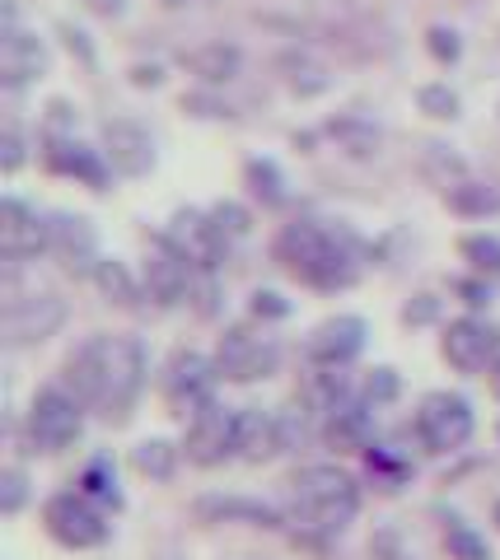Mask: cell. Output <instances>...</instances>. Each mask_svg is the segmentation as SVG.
<instances>
[{
  "label": "cell",
  "mask_w": 500,
  "mask_h": 560,
  "mask_svg": "<svg viewBox=\"0 0 500 560\" xmlns=\"http://www.w3.org/2000/svg\"><path fill=\"white\" fill-rule=\"evenodd\" d=\"M183 458L201 471L225 467L230 458H239V407L206 401L183 430Z\"/></svg>",
  "instance_id": "cell-9"
},
{
  "label": "cell",
  "mask_w": 500,
  "mask_h": 560,
  "mask_svg": "<svg viewBox=\"0 0 500 560\" xmlns=\"http://www.w3.org/2000/svg\"><path fill=\"white\" fill-rule=\"evenodd\" d=\"M411 430H417V444H421L426 453H435V458L468 448L473 434H477L473 401L463 397V393H430V397H421Z\"/></svg>",
  "instance_id": "cell-8"
},
{
  "label": "cell",
  "mask_w": 500,
  "mask_h": 560,
  "mask_svg": "<svg viewBox=\"0 0 500 560\" xmlns=\"http://www.w3.org/2000/svg\"><path fill=\"white\" fill-rule=\"evenodd\" d=\"M487 383H491V397L500 401V355H496V364H491V370H487Z\"/></svg>",
  "instance_id": "cell-52"
},
{
  "label": "cell",
  "mask_w": 500,
  "mask_h": 560,
  "mask_svg": "<svg viewBox=\"0 0 500 560\" xmlns=\"http://www.w3.org/2000/svg\"><path fill=\"white\" fill-rule=\"evenodd\" d=\"M444 551H450V560H491V541L481 537L473 523L463 518H444Z\"/></svg>",
  "instance_id": "cell-33"
},
{
  "label": "cell",
  "mask_w": 500,
  "mask_h": 560,
  "mask_svg": "<svg viewBox=\"0 0 500 560\" xmlns=\"http://www.w3.org/2000/svg\"><path fill=\"white\" fill-rule=\"evenodd\" d=\"M24 504H28V471L10 463L5 471H0V514H5V518H20Z\"/></svg>",
  "instance_id": "cell-38"
},
{
  "label": "cell",
  "mask_w": 500,
  "mask_h": 560,
  "mask_svg": "<svg viewBox=\"0 0 500 560\" xmlns=\"http://www.w3.org/2000/svg\"><path fill=\"white\" fill-rule=\"evenodd\" d=\"M146 374H150V360L141 341L127 337V331H94V337H84L66 355L61 388L90 416L123 425L146 393Z\"/></svg>",
  "instance_id": "cell-1"
},
{
  "label": "cell",
  "mask_w": 500,
  "mask_h": 560,
  "mask_svg": "<svg viewBox=\"0 0 500 560\" xmlns=\"http://www.w3.org/2000/svg\"><path fill=\"white\" fill-rule=\"evenodd\" d=\"M216 388H220L216 355H201V350H193V346L174 350V355L164 360V370H160L164 407L174 416H183V420H193L206 401H216Z\"/></svg>",
  "instance_id": "cell-7"
},
{
  "label": "cell",
  "mask_w": 500,
  "mask_h": 560,
  "mask_svg": "<svg viewBox=\"0 0 500 560\" xmlns=\"http://www.w3.org/2000/svg\"><path fill=\"white\" fill-rule=\"evenodd\" d=\"M496 117H500V103H496Z\"/></svg>",
  "instance_id": "cell-57"
},
{
  "label": "cell",
  "mask_w": 500,
  "mask_h": 560,
  "mask_svg": "<svg viewBox=\"0 0 500 560\" xmlns=\"http://www.w3.org/2000/svg\"><path fill=\"white\" fill-rule=\"evenodd\" d=\"M491 523H496V533H500V500L491 504Z\"/></svg>",
  "instance_id": "cell-54"
},
{
  "label": "cell",
  "mask_w": 500,
  "mask_h": 560,
  "mask_svg": "<svg viewBox=\"0 0 500 560\" xmlns=\"http://www.w3.org/2000/svg\"><path fill=\"white\" fill-rule=\"evenodd\" d=\"M47 257L61 261L66 276L90 280L98 267V234L84 215H71V210H51L47 215Z\"/></svg>",
  "instance_id": "cell-14"
},
{
  "label": "cell",
  "mask_w": 500,
  "mask_h": 560,
  "mask_svg": "<svg viewBox=\"0 0 500 560\" xmlns=\"http://www.w3.org/2000/svg\"><path fill=\"white\" fill-rule=\"evenodd\" d=\"M496 355H500V331L487 318L463 313V318L444 323V331H440V360L450 364L454 374H463V378L487 374L496 364Z\"/></svg>",
  "instance_id": "cell-10"
},
{
  "label": "cell",
  "mask_w": 500,
  "mask_h": 560,
  "mask_svg": "<svg viewBox=\"0 0 500 560\" xmlns=\"http://www.w3.org/2000/svg\"><path fill=\"white\" fill-rule=\"evenodd\" d=\"M66 327V300L51 290H28L10 294L5 313H0V331L10 346H43L47 337H57Z\"/></svg>",
  "instance_id": "cell-11"
},
{
  "label": "cell",
  "mask_w": 500,
  "mask_h": 560,
  "mask_svg": "<svg viewBox=\"0 0 500 560\" xmlns=\"http://www.w3.org/2000/svg\"><path fill=\"white\" fill-rule=\"evenodd\" d=\"M61 38H66V47H71V51H75V57H80L84 66L94 61V47L84 43V33H80V28H61Z\"/></svg>",
  "instance_id": "cell-50"
},
{
  "label": "cell",
  "mask_w": 500,
  "mask_h": 560,
  "mask_svg": "<svg viewBox=\"0 0 500 560\" xmlns=\"http://www.w3.org/2000/svg\"><path fill=\"white\" fill-rule=\"evenodd\" d=\"M20 164H24V136L14 127H5V136H0V168L14 173Z\"/></svg>",
  "instance_id": "cell-46"
},
{
  "label": "cell",
  "mask_w": 500,
  "mask_h": 560,
  "mask_svg": "<svg viewBox=\"0 0 500 560\" xmlns=\"http://www.w3.org/2000/svg\"><path fill=\"white\" fill-rule=\"evenodd\" d=\"M84 411L80 401L61 388V383H51V388H38L28 401V416H24V434H28V448L43 453V458H57V453L75 448L80 434H84Z\"/></svg>",
  "instance_id": "cell-5"
},
{
  "label": "cell",
  "mask_w": 500,
  "mask_h": 560,
  "mask_svg": "<svg viewBox=\"0 0 500 560\" xmlns=\"http://www.w3.org/2000/svg\"><path fill=\"white\" fill-rule=\"evenodd\" d=\"M178 463H183V444L160 440V434H150V440H141L131 448V471H136V477H146V481H154V486L174 481Z\"/></svg>",
  "instance_id": "cell-27"
},
{
  "label": "cell",
  "mask_w": 500,
  "mask_h": 560,
  "mask_svg": "<svg viewBox=\"0 0 500 560\" xmlns=\"http://www.w3.org/2000/svg\"><path fill=\"white\" fill-rule=\"evenodd\" d=\"M351 397H360V388L347 378V370H318V364H309V378L300 383V407L314 420H323L337 407H347Z\"/></svg>",
  "instance_id": "cell-23"
},
{
  "label": "cell",
  "mask_w": 500,
  "mask_h": 560,
  "mask_svg": "<svg viewBox=\"0 0 500 560\" xmlns=\"http://www.w3.org/2000/svg\"><path fill=\"white\" fill-rule=\"evenodd\" d=\"M444 206H450L458 220H491V215H500V187L463 178V183H454L450 191H444Z\"/></svg>",
  "instance_id": "cell-29"
},
{
  "label": "cell",
  "mask_w": 500,
  "mask_h": 560,
  "mask_svg": "<svg viewBox=\"0 0 500 560\" xmlns=\"http://www.w3.org/2000/svg\"><path fill=\"white\" fill-rule=\"evenodd\" d=\"M43 253H47V215H38L20 197H5L0 201V257L10 267H20V261H33Z\"/></svg>",
  "instance_id": "cell-18"
},
{
  "label": "cell",
  "mask_w": 500,
  "mask_h": 560,
  "mask_svg": "<svg viewBox=\"0 0 500 560\" xmlns=\"http://www.w3.org/2000/svg\"><path fill=\"white\" fill-rule=\"evenodd\" d=\"M244 187H248V197L263 210H281L290 201L286 173H281V164H276V160H267V154H257V160L244 164Z\"/></svg>",
  "instance_id": "cell-30"
},
{
  "label": "cell",
  "mask_w": 500,
  "mask_h": 560,
  "mask_svg": "<svg viewBox=\"0 0 500 560\" xmlns=\"http://www.w3.org/2000/svg\"><path fill=\"white\" fill-rule=\"evenodd\" d=\"M150 560H183V556H178V547H160V551H154Z\"/></svg>",
  "instance_id": "cell-53"
},
{
  "label": "cell",
  "mask_w": 500,
  "mask_h": 560,
  "mask_svg": "<svg viewBox=\"0 0 500 560\" xmlns=\"http://www.w3.org/2000/svg\"><path fill=\"white\" fill-rule=\"evenodd\" d=\"M183 66L193 70L206 90H220V84L239 80V70H244V51H239L234 43H206L197 51H187Z\"/></svg>",
  "instance_id": "cell-25"
},
{
  "label": "cell",
  "mask_w": 500,
  "mask_h": 560,
  "mask_svg": "<svg viewBox=\"0 0 500 560\" xmlns=\"http://www.w3.org/2000/svg\"><path fill=\"white\" fill-rule=\"evenodd\" d=\"M417 108L430 121H454L463 113V103H458V94L450 90V84H421V90H417Z\"/></svg>",
  "instance_id": "cell-37"
},
{
  "label": "cell",
  "mask_w": 500,
  "mask_h": 560,
  "mask_svg": "<svg viewBox=\"0 0 500 560\" xmlns=\"http://www.w3.org/2000/svg\"><path fill=\"white\" fill-rule=\"evenodd\" d=\"M295 448L290 440V420L286 411H263V407H239V458L263 467L271 458Z\"/></svg>",
  "instance_id": "cell-19"
},
{
  "label": "cell",
  "mask_w": 500,
  "mask_h": 560,
  "mask_svg": "<svg viewBox=\"0 0 500 560\" xmlns=\"http://www.w3.org/2000/svg\"><path fill=\"white\" fill-rule=\"evenodd\" d=\"M426 51H430V57H435L440 66H454V61L463 57V43H458L454 28L435 24V28H426Z\"/></svg>",
  "instance_id": "cell-41"
},
{
  "label": "cell",
  "mask_w": 500,
  "mask_h": 560,
  "mask_svg": "<svg viewBox=\"0 0 500 560\" xmlns=\"http://www.w3.org/2000/svg\"><path fill=\"white\" fill-rule=\"evenodd\" d=\"M75 490H84V495H90L94 504H103L108 514H123V504H127L123 486H117V467H113L108 453H94V458L75 471Z\"/></svg>",
  "instance_id": "cell-28"
},
{
  "label": "cell",
  "mask_w": 500,
  "mask_h": 560,
  "mask_svg": "<svg viewBox=\"0 0 500 560\" xmlns=\"http://www.w3.org/2000/svg\"><path fill=\"white\" fill-rule=\"evenodd\" d=\"M90 280L98 285L103 300L117 304V308H136V300H141V294H146V285L131 276L127 261H117V257H103L98 267H94V276H90Z\"/></svg>",
  "instance_id": "cell-31"
},
{
  "label": "cell",
  "mask_w": 500,
  "mask_h": 560,
  "mask_svg": "<svg viewBox=\"0 0 500 560\" xmlns=\"http://www.w3.org/2000/svg\"><path fill=\"white\" fill-rule=\"evenodd\" d=\"M131 84H136V90H160V84H164V66H131Z\"/></svg>",
  "instance_id": "cell-49"
},
{
  "label": "cell",
  "mask_w": 500,
  "mask_h": 560,
  "mask_svg": "<svg viewBox=\"0 0 500 560\" xmlns=\"http://www.w3.org/2000/svg\"><path fill=\"white\" fill-rule=\"evenodd\" d=\"M211 220H216V230L225 234L230 243L248 238V230H253V210L239 206V201H216V206H211Z\"/></svg>",
  "instance_id": "cell-39"
},
{
  "label": "cell",
  "mask_w": 500,
  "mask_h": 560,
  "mask_svg": "<svg viewBox=\"0 0 500 560\" xmlns=\"http://www.w3.org/2000/svg\"><path fill=\"white\" fill-rule=\"evenodd\" d=\"M164 5H168V10H183V5H187V0H164Z\"/></svg>",
  "instance_id": "cell-55"
},
{
  "label": "cell",
  "mask_w": 500,
  "mask_h": 560,
  "mask_svg": "<svg viewBox=\"0 0 500 560\" xmlns=\"http://www.w3.org/2000/svg\"><path fill=\"white\" fill-rule=\"evenodd\" d=\"M98 150L113 164L117 178H146L154 168V136L136 117H108L98 127Z\"/></svg>",
  "instance_id": "cell-17"
},
{
  "label": "cell",
  "mask_w": 500,
  "mask_h": 560,
  "mask_svg": "<svg viewBox=\"0 0 500 560\" xmlns=\"http://www.w3.org/2000/svg\"><path fill=\"white\" fill-rule=\"evenodd\" d=\"M197 267L187 261L174 243L164 234H154L150 243V257L141 267V285H146V300H154L160 308H178V304H193V290H197Z\"/></svg>",
  "instance_id": "cell-12"
},
{
  "label": "cell",
  "mask_w": 500,
  "mask_h": 560,
  "mask_svg": "<svg viewBox=\"0 0 500 560\" xmlns=\"http://www.w3.org/2000/svg\"><path fill=\"white\" fill-rule=\"evenodd\" d=\"M370 341V323L356 318V313H337V318L318 323L304 337V364H318V370H347L360 360V350Z\"/></svg>",
  "instance_id": "cell-15"
},
{
  "label": "cell",
  "mask_w": 500,
  "mask_h": 560,
  "mask_svg": "<svg viewBox=\"0 0 500 560\" xmlns=\"http://www.w3.org/2000/svg\"><path fill=\"white\" fill-rule=\"evenodd\" d=\"M360 458H365V471H370V481L379 486V490H403L407 486V477H411V463L403 458V453H393L388 444H370L365 453H360Z\"/></svg>",
  "instance_id": "cell-32"
},
{
  "label": "cell",
  "mask_w": 500,
  "mask_h": 560,
  "mask_svg": "<svg viewBox=\"0 0 500 560\" xmlns=\"http://www.w3.org/2000/svg\"><path fill=\"white\" fill-rule=\"evenodd\" d=\"M458 257L468 261L477 276L500 280V238L496 234H463L458 238Z\"/></svg>",
  "instance_id": "cell-34"
},
{
  "label": "cell",
  "mask_w": 500,
  "mask_h": 560,
  "mask_svg": "<svg viewBox=\"0 0 500 560\" xmlns=\"http://www.w3.org/2000/svg\"><path fill=\"white\" fill-rule=\"evenodd\" d=\"M90 10L103 14V20H117V14L127 10V0H90Z\"/></svg>",
  "instance_id": "cell-51"
},
{
  "label": "cell",
  "mask_w": 500,
  "mask_h": 560,
  "mask_svg": "<svg viewBox=\"0 0 500 560\" xmlns=\"http://www.w3.org/2000/svg\"><path fill=\"white\" fill-rule=\"evenodd\" d=\"M183 113H193V117H230V103H220L216 94H187L183 98Z\"/></svg>",
  "instance_id": "cell-45"
},
{
  "label": "cell",
  "mask_w": 500,
  "mask_h": 560,
  "mask_svg": "<svg viewBox=\"0 0 500 560\" xmlns=\"http://www.w3.org/2000/svg\"><path fill=\"white\" fill-rule=\"evenodd\" d=\"M281 360H286L281 341L267 337V331H257V327H248V323L225 327V331H220V341H216L220 383H239V388L281 374Z\"/></svg>",
  "instance_id": "cell-6"
},
{
  "label": "cell",
  "mask_w": 500,
  "mask_h": 560,
  "mask_svg": "<svg viewBox=\"0 0 500 560\" xmlns=\"http://www.w3.org/2000/svg\"><path fill=\"white\" fill-rule=\"evenodd\" d=\"M323 136L333 140V145L347 154V160H374V154L384 150V131H379L370 117H356V113L333 117V121L323 127Z\"/></svg>",
  "instance_id": "cell-26"
},
{
  "label": "cell",
  "mask_w": 500,
  "mask_h": 560,
  "mask_svg": "<svg viewBox=\"0 0 500 560\" xmlns=\"http://www.w3.org/2000/svg\"><path fill=\"white\" fill-rule=\"evenodd\" d=\"M43 70H47V47L33 38V33L5 24V33H0V90L20 94Z\"/></svg>",
  "instance_id": "cell-21"
},
{
  "label": "cell",
  "mask_w": 500,
  "mask_h": 560,
  "mask_svg": "<svg viewBox=\"0 0 500 560\" xmlns=\"http://www.w3.org/2000/svg\"><path fill=\"white\" fill-rule=\"evenodd\" d=\"M286 518L300 528L295 541L327 547L360 518V481L337 463H304L286 481Z\"/></svg>",
  "instance_id": "cell-3"
},
{
  "label": "cell",
  "mask_w": 500,
  "mask_h": 560,
  "mask_svg": "<svg viewBox=\"0 0 500 560\" xmlns=\"http://www.w3.org/2000/svg\"><path fill=\"white\" fill-rule=\"evenodd\" d=\"M248 313L257 323H281V318H290V300L286 294H276V290H253Z\"/></svg>",
  "instance_id": "cell-42"
},
{
  "label": "cell",
  "mask_w": 500,
  "mask_h": 560,
  "mask_svg": "<svg viewBox=\"0 0 500 560\" xmlns=\"http://www.w3.org/2000/svg\"><path fill=\"white\" fill-rule=\"evenodd\" d=\"M360 397H365L374 411H379V407H393V401L403 397V378H398V370H388V364L370 370L365 383H360Z\"/></svg>",
  "instance_id": "cell-36"
},
{
  "label": "cell",
  "mask_w": 500,
  "mask_h": 560,
  "mask_svg": "<svg viewBox=\"0 0 500 560\" xmlns=\"http://www.w3.org/2000/svg\"><path fill=\"white\" fill-rule=\"evenodd\" d=\"M496 444H500V425H496Z\"/></svg>",
  "instance_id": "cell-56"
},
{
  "label": "cell",
  "mask_w": 500,
  "mask_h": 560,
  "mask_svg": "<svg viewBox=\"0 0 500 560\" xmlns=\"http://www.w3.org/2000/svg\"><path fill=\"white\" fill-rule=\"evenodd\" d=\"M318 440L333 453H365L374 444V407L365 397H351L347 407L327 411L318 420Z\"/></svg>",
  "instance_id": "cell-22"
},
{
  "label": "cell",
  "mask_w": 500,
  "mask_h": 560,
  "mask_svg": "<svg viewBox=\"0 0 500 560\" xmlns=\"http://www.w3.org/2000/svg\"><path fill=\"white\" fill-rule=\"evenodd\" d=\"M193 518L216 528V523H239V528H263V533H281L286 528V510H276L267 500H253V495H201L193 504Z\"/></svg>",
  "instance_id": "cell-20"
},
{
  "label": "cell",
  "mask_w": 500,
  "mask_h": 560,
  "mask_svg": "<svg viewBox=\"0 0 500 560\" xmlns=\"http://www.w3.org/2000/svg\"><path fill=\"white\" fill-rule=\"evenodd\" d=\"M38 523L61 551H98L113 541L108 510L94 504L84 490H57V495H47Z\"/></svg>",
  "instance_id": "cell-4"
},
{
  "label": "cell",
  "mask_w": 500,
  "mask_h": 560,
  "mask_svg": "<svg viewBox=\"0 0 500 560\" xmlns=\"http://www.w3.org/2000/svg\"><path fill=\"white\" fill-rule=\"evenodd\" d=\"M374 560H417V556H411V551L403 547V537L388 528V533L374 537Z\"/></svg>",
  "instance_id": "cell-47"
},
{
  "label": "cell",
  "mask_w": 500,
  "mask_h": 560,
  "mask_svg": "<svg viewBox=\"0 0 500 560\" xmlns=\"http://www.w3.org/2000/svg\"><path fill=\"white\" fill-rule=\"evenodd\" d=\"M164 238L174 243V248L193 261L197 271H220V261H225L230 248H234V243L216 230L211 210H197V206H178L174 220H168V230H164Z\"/></svg>",
  "instance_id": "cell-13"
},
{
  "label": "cell",
  "mask_w": 500,
  "mask_h": 560,
  "mask_svg": "<svg viewBox=\"0 0 500 560\" xmlns=\"http://www.w3.org/2000/svg\"><path fill=\"white\" fill-rule=\"evenodd\" d=\"M450 290H454L458 300L468 304L473 313L491 308V280H487V276H477V271H468V276H454V280H450Z\"/></svg>",
  "instance_id": "cell-40"
},
{
  "label": "cell",
  "mask_w": 500,
  "mask_h": 560,
  "mask_svg": "<svg viewBox=\"0 0 500 560\" xmlns=\"http://www.w3.org/2000/svg\"><path fill=\"white\" fill-rule=\"evenodd\" d=\"M43 164H47V173H57V178H75L80 187H90V191H108L113 178H117L113 164L103 160V150L84 145V140H75V136H57V131L43 136Z\"/></svg>",
  "instance_id": "cell-16"
},
{
  "label": "cell",
  "mask_w": 500,
  "mask_h": 560,
  "mask_svg": "<svg viewBox=\"0 0 500 560\" xmlns=\"http://www.w3.org/2000/svg\"><path fill=\"white\" fill-rule=\"evenodd\" d=\"M271 257L276 267L290 271L300 285L318 290V294H337L351 290L360 280V257H365V243H360L347 224H327V220H290L276 230L271 238Z\"/></svg>",
  "instance_id": "cell-2"
},
{
  "label": "cell",
  "mask_w": 500,
  "mask_h": 560,
  "mask_svg": "<svg viewBox=\"0 0 500 560\" xmlns=\"http://www.w3.org/2000/svg\"><path fill=\"white\" fill-rule=\"evenodd\" d=\"M276 70H281V84L295 98H318L333 90V70H327L314 51H300V47H290L276 57Z\"/></svg>",
  "instance_id": "cell-24"
},
{
  "label": "cell",
  "mask_w": 500,
  "mask_h": 560,
  "mask_svg": "<svg viewBox=\"0 0 500 560\" xmlns=\"http://www.w3.org/2000/svg\"><path fill=\"white\" fill-rule=\"evenodd\" d=\"M421 173L435 187H444L450 191L454 183H463L468 178V164L458 160V154H450V145H426V154H421Z\"/></svg>",
  "instance_id": "cell-35"
},
{
  "label": "cell",
  "mask_w": 500,
  "mask_h": 560,
  "mask_svg": "<svg viewBox=\"0 0 500 560\" xmlns=\"http://www.w3.org/2000/svg\"><path fill=\"white\" fill-rule=\"evenodd\" d=\"M193 308L201 313V318H216V313H220V285H216V271H201V276H197Z\"/></svg>",
  "instance_id": "cell-44"
},
{
  "label": "cell",
  "mask_w": 500,
  "mask_h": 560,
  "mask_svg": "<svg viewBox=\"0 0 500 560\" xmlns=\"http://www.w3.org/2000/svg\"><path fill=\"white\" fill-rule=\"evenodd\" d=\"M440 313H444V304L435 300V294H411V300L403 304V323L407 327H435Z\"/></svg>",
  "instance_id": "cell-43"
},
{
  "label": "cell",
  "mask_w": 500,
  "mask_h": 560,
  "mask_svg": "<svg viewBox=\"0 0 500 560\" xmlns=\"http://www.w3.org/2000/svg\"><path fill=\"white\" fill-rule=\"evenodd\" d=\"M75 127V108H71V103H47V131H57V136H75L71 131Z\"/></svg>",
  "instance_id": "cell-48"
}]
</instances>
